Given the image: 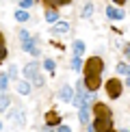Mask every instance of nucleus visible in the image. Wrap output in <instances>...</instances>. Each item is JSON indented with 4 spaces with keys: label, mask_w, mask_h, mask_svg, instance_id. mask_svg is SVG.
Segmentation results:
<instances>
[{
    "label": "nucleus",
    "mask_w": 130,
    "mask_h": 132,
    "mask_svg": "<svg viewBox=\"0 0 130 132\" xmlns=\"http://www.w3.org/2000/svg\"><path fill=\"white\" fill-rule=\"evenodd\" d=\"M102 69H104V61H102L100 56L87 59V63H85V76H102Z\"/></svg>",
    "instance_id": "nucleus-1"
},
{
    "label": "nucleus",
    "mask_w": 130,
    "mask_h": 132,
    "mask_svg": "<svg viewBox=\"0 0 130 132\" xmlns=\"http://www.w3.org/2000/svg\"><path fill=\"white\" fill-rule=\"evenodd\" d=\"M106 95L113 97V100H117V97L121 95V80H119V78L106 80Z\"/></svg>",
    "instance_id": "nucleus-2"
},
{
    "label": "nucleus",
    "mask_w": 130,
    "mask_h": 132,
    "mask_svg": "<svg viewBox=\"0 0 130 132\" xmlns=\"http://www.w3.org/2000/svg\"><path fill=\"white\" fill-rule=\"evenodd\" d=\"M93 126L98 132H113V117H95Z\"/></svg>",
    "instance_id": "nucleus-3"
},
{
    "label": "nucleus",
    "mask_w": 130,
    "mask_h": 132,
    "mask_svg": "<svg viewBox=\"0 0 130 132\" xmlns=\"http://www.w3.org/2000/svg\"><path fill=\"white\" fill-rule=\"evenodd\" d=\"M59 97H61L63 102H72V104H74V100H76V89H74V87H69V85H65V87H61V91H59Z\"/></svg>",
    "instance_id": "nucleus-4"
},
{
    "label": "nucleus",
    "mask_w": 130,
    "mask_h": 132,
    "mask_svg": "<svg viewBox=\"0 0 130 132\" xmlns=\"http://www.w3.org/2000/svg\"><path fill=\"white\" fill-rule=\"evenodd\" d=\"M91 113H93L95 117H111V108H108L106 104H102V102H95L93 108H91Z\"/></svg>",
    "instance_id": "nucleus-5"
},
{
    "label": "nucleus",
    "mask_w": 130,
    "mask_h": 132,
    "mask_svg": "<svg viewBox=\"0 0 130 132\" xmlns=\"http://www.w3.org/2000/svg\"><path fill=\"white\" fill-rule=\"evenodd\" d=\"M24 76L28 80H35L37 76H39V63H35V61H30L28 65L24 67Z\"/></svg>",
    "instance_id": "nucleus-6"
},
{
    "label": "nucleus",
    "mask_w": 130,
    "mask_h": 132,
    "mask_svg": "<svg viewBox=\"0 0 130 132\" xmlns=\"http://www.w3.org/2000/svg\"><path fill=\"white\" fill-rule=\"evenodd\" d=\"M46 123L48 126H61V115L56 111H48L46 113Z\"/></svg>",
    "instance_id": "nucleus-7"
},
{
    "label": "nucleus",
    "mask_w": 130,
    "mask_h": 132,
    "mask_svg": "<svg viewBox=\"0 0 130 132\" xmlns=\"http://www.w3.org/2000/svg\"><path fill=\"white\" fill-rule=\"evenodd\" d=\"M22 50H24V52H30L32 56L39 54V50L35 48V39H32V37H30V39H26V41H22Z\"/></svg>",
    "instance_id": "nucleus-8"
},
{
    "label": "nucleus",
    "mask_w": 130,
    "mask_h": 132,
    "mask_svg": "<svg viewBox=\"0 0 130 132\" xmlns=\"http://www.w3.org/2000/svg\"><path fill=\"white\" fill-rule=\"evenodd\" d=\"M106 15L111 20H124V9H115V7H106Z\"/></svg>",
    "instance_id": "nucleus-9"
},
{
    "label": "nucleus",
    "mask_w": 130,
    "mask_h": 132,
    "mask_svg": "<svg viewBox=\"0 0 130 132\" xmlns=\"http://www.w3.org/2000/svg\"><path fill=\"white\" fill-rule=\"evenodd\" d=\"M89 113H91V111H89L87 104L78 108V119H80V123H83V126H89Z\"/></svg>",
    "instance_id": "nucleus-10"
},
{
    "label": "nucleus",
    "mask_w": 130,
    "mask_h": 132,
    "mask_svg": "<svg viewBox=\"0 0 130 132\" xmlns=\"http://www.w3.org/2000/svg\"><path fill=\"white\" fill-rule=\"evenodd\" d=\"M52 32H59V35L69 32V24H67V22H61V20H59L56 24H52Z\"/></svg>",
    "instance_id": "nucleus-11"
},
{
    "label": "nucleus",
    "mask_w": 130,
    "mask_h": 132,
    "mask_svg": "<svg viewBox=\"0 0 130 132\" xmlns=\"http://www.w3.org/2000/svg\"><path fill=\"white\" fill-rule=\"evenodd\" d=\"M46 2L48 9H59V7H65V4H69L72 0H43Z\"/></svg>",
    "instance_id": "nucleus-12"
},
{
    "label": "nucleus",
    "mask_w": 130,
    "mask_h": 132,
    "mask_svg": "<svg viewBox=\"0 0 130 132\" xmlns=\"http://www.w3.org/2000/svg\"><path fill=\"white\" fill-rule=\"evenodd\" d=\"M15 89H18L20 95H28V93H30V85H28L26 80H20L18 85H15Z\"/></svg>",
    "instance_id": "nucleus-13"
},
{
    "label": "nucleus",
    "mask_w": 130,
    "mask_h": 132,
    "mask_svg": "<svg viewBox=\"0 0 130 132\" xmlns=\"http://www.w3.org/2000/svg\"><path fill=\"white\" fill-rule=\"evenodd\" d=\"M11 121L18 123V126H24V113L22 111H13L11 113Z\"/></svg>",
    "instance_id": "nucleus-14"
},
{
    "label": "nucleus",
    "mask_w": 130,
    "mask_h": 132,
    "mask_svg": "<svg viewBox=\"0 0 130 132\" xmlns=\"http://www.w3.org/2000/svg\"><path fill=\"white\" fill-rule=\"evenodd\" d=\"M46 20L50 22V24H56V22H59V11L56 9H48L46 11Z\"/></svg>",
    "instance_id": "nucleus-15"
},
{
    "label": "nucleus",
    "mask_w": 130,
    "mask_h": 132,
    "mask_svg": "<svg viewBox=\"0 0 130 132\" xmlns=\"http://www.w3.org/2000/svg\"><path fill=\"white\" fill-rule=\"evenodd\" d=\"M80 15H83V18H91V15H93V2H85Z\"/></svg>",
    "instance_id": "nucleus-16"
},
{
    "label": "nucleus",
    "mask_w": 130,
    "mask_h": 132,
    "mask_svg": "<svg viewBox=\"0 0 130 132\" xmlns=\"http://www.w3.org/2000/svg\"><path fill=\"white\" fill-rule=\"evenodd\" d=\"M83 54H85V43L83 41H74V56H83Z\"/></svg>",
    "instance_id": "nucleus-17"
},
{
    "label": "nucleus",
    "mask_w": 130,
    "mask_h": 132,
    "mask_svg": "<svg viewBox=\"0 0 130 132\" xmlns=\"http://www.w3.org/2000/svg\"><path fill=\"white\" fill-rule=\"evenodd\" d=\"M7 59V43H4V35L0 32V63Z\"/></svg>",
    "instance_id": "nucleus-18"
},
{
    "label": "nucleus",
    "mask_w": 130,
    "mask_h": 132,
    "mask_svg": "<svg viewBox=\"0 0 130 132\" xmlns=\"http://www.w3.org/2000/svg\"><path fill=\"white\" fill-rule=\"evenodd\" d=\"M117 74L130 76V65H128V63H119V65H117Z\"/></svg>",
    "instance_id": "nucleus-19"
},
{
    "label": "nucleus",
    "mask_w": 130,
    "mask_h": 132,
    "mask_svg": "<svg viewBox=\"0 0 130 132\" xmlns=\"http://www.w3.org/2000/svg\"><path fill=\"white\" fill-rule=\"evenodd\" d=\"M9 87V76L7 74H0V93H4Z\"/></svg>",
    "instance_id": "nucleus-20"
},
{
    "label": "nucleus",
    "mask_w": 130,
    "mask_h": 132,
    "mask_svg": "<svg viewBox=\"0 0 130 132\" xmlns=\"http://www.w3.org/2000/svg\"><path fill=\"white\" fill-rule=\"evenodd\" d=\"M15 20H18V22H28L30 15L26 13V11H15Z\"/></svg>",
    "instance_id": "nucleus-21"
},
{
    "label": "nucleus",
    "mask_w": 130,
    "mask_h": 132,
    "mask_svg": "<svg viewBox=\"0 0 130 132\" xmlns=\"http://www.w3.org/2000/svg\"><path fill=\"white\" fill-rule=\"evenodd\" d=\"M7 106H9V95L7 93H0V113H2Z\"/></svg>",
    "instance_id": "nucleus-22"
},
{
    "label": "nucleus",
    "mask_w": 130,
    "mask_h": 132,
    "mask_svg": "<svg viewBox=\"0 0 130 132\" xmlns=\"http://www.w3.org/2000/svg\"><path fill=\"white\" fill-rule=\"evenodd\" d=\"M72 69H76V71L83 69V59H80V56H74L72 59Z\"/></svg>",
    "instance_id": "nucleus-23"
},
{
    "label": "nucleus",
    "mask_w": 130,
    "mask_h": 132,
    "mask_svg": "<svg viewBox=\"0 0 130 132\" xmlns=\"http://www.w3.org/2000/svg\"><path fill=\"white\" fill-rule=\"evenodd\" d=\"M43 67H46L48 71H52V74H54V67H56V63H54L52 59H46V61H43Z\"/></svg>",
    "instance_id": "nucleus-24"
},
{
    "label": "nucleus",
    "mask_w": 130,
    "mask_h": 132,
    "mask_svg": "<svg viewBox=\"0 0 130 132\" xmlns=\"http://www.w3.org/2000/svg\"><path fill=\"white\" fill-rule=\"evenodd\" d=\"M43 82H46V78H43V76L39 74V76H37L35 80H32V85H35V87H43Z\"/></svg>",
    "instance_id": "nucleus-25"
},
{
    "label": "nucleus",
    "mask_w": 130,
    "mask_h": 132,
    "mask_svg": "<svg viewBox=\"0 0 130 132\" xmlns=\"http://www.w3.org/2000/svg\"><path fill=\"white\" fill-rule=\"evenodd\" d=\"M9 78H18V67H15V65L9 67Z\"/></svg>",
    "instance_id": "nucleus-26"
},
{
    "label": "nucleus",
    "mask_w": 130,
    "mask_h": 132,
    "mask_svg": "<svg viewBox=\"0 0 130 132\" xmlns=\"http://www.w3.org/2000/svg\"><path fill=\"white\" fill-rule=\"evenodd\" d=\"M32 2H35V0H22V7H24V9H28V7H32Z\"/></svg>",
    "instance_id": "nucleus-27"
},
{
    "label": "nucleus",
    "mask_w": 130,
    "mask_h": 132,
    "mask_svg": "<svg viewBox=\"0 0 130 132\" xmlns=\"http://www.w3.org/2000/svg\"><path fill=\"white\" fill-rule=\"evenodd\" d=\"M20 39H22V41H26V39H30V35H28L26 30H22V32H20Z\"/></svg>",
    "instance_id": "nucleus-28"
},
{
    "label": "nucleus",
    "mask_w": 130,
    "mask_h": 132,
    "mask_svg": "<svg viewBox=\"0 0 130 132\" xmlns=\"http://www.w3.org/2000/svg\"><path fill=\"white\" fill-rule=\"evenodd\" d=\"M59 132H72V128H69V126H63V123H61V126H59Z\"/></svg>",
    "instance_id": "nucleus-29"
},
{
    "label": "nucleus",
    "mask_w": 130,
    "mask_h": 132,
    "mask_svg": "<svg viewBox=\"0 0 130 132\" xmlns=\"http://www.w3.org/2000/svg\"><path fill=\"white\" fill-rule=\"evenodd\" d=\"M87 132H98V130H95V126H93V123H89V126H87Z\"/></svg>",
    "instance_id": "nucleus-30"
},
{
    "label": "nucleus",
    "mask_w": 130,
    "mask_h": 132,
    "mask_svg": "<svg viewBox=\"0 0 130 132\" xmlns=\"http://www.w3.org/2000/svg\"><path fill=\"white\" fill-rule=\"evenodd\" d=\"M113 2H115V4H119V7H124V4H126V0H113Z\"/></svg>",
    "instance_id": "nucleus-31"
},
{
    "label": "nucleus",
    "mask_w": 130,
    "mask_h": 132,
    "mask_svg": "<svg viewBox=\"0 0 130 132\" xmlns=\"http://www.w3.org/2000/svg\"><path fill=\"white\" fill-rule=\"evenodd\" d=\"M41 132H52V130H50V126H43V128H41Z\"/></svg>",
    "instance_id": "nucleus-32"
},
{
    "label": "nucleus",
    "mask_w": 130,
    "mask_h": 132,
    "mask_svg": "<svg viewBox=\"0 0 130 132\" xmlns=\"http://www.w3.org/2000/svg\"><path fill=\"white\" fill-rule=\"evenodd\" d=\"M126 56L130 59V46H126Z\"/></svg>",
    "instance_id": "nucleus-33"
},
{
    "label": "nucleus",
    "mask_w": 130,
    "mask_h": 132,
    "mask_svg": "<svg viewBox=\"0 0 130 132\" xmlns=\"http://www.w3.org/2000/svg\"><path fill=\"white\" fill-rule=\"evenodd\" d=\"M126 85H128V87H130V76H128V78H126Z\"/></svg>",
    "instance_id": "nucleus-34"
},
{
    "label": "nucleus",
    "mask_w": 130,
    "mask_h": 132,
    "mask_svg": "<svg viewBox=\"0 0 130 132\" xmlns=\"http://www.w3.org/2000/svg\"><path fill=\"white\" fill-rule=\"evenodd\" d=\"M0 130H2V123H0Z\"/></svg>",
    "instance_id": "nucleus-35"
},
{
    "label": "nucleus",
    "mask_w": 130,
    "mask_h": 132,
    "mask_svg": "<svg viewBox=\"0 0 130 132\" xmlns=\"http://www.w3.org/2000/svg\"><path fill=\"white\" fill-rule=\"evenodd\" d=\"M121 132H128V130H121Z\"/></svg>",
    "instance_id": "nucleus-36"
},
{
    "label": "nucleus",
    "mask_w": 130,
    "mask_h": 132,
    "mask_svg": "<svg viewBox=\"0 0 130 132\" xmlns=\"http://www.w3.org/2000/svg\"><path fill=\"white\" fill-rule=\"evenodd\" d=\"M113 132H115V130H113Z\"/></svg>",
    "instance_id": "nucleus-37"
}]
</instances>
